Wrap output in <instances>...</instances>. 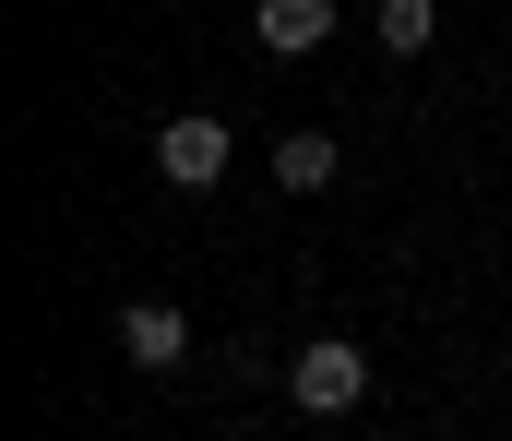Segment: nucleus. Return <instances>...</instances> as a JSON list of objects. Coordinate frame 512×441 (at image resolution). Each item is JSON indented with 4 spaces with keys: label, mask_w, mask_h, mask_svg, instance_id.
<instances>
[{
    "label": "nucleus",
    "mask_w": 512,
    "mask_h": 441,
    "mask_svg": "<svg viewBox=\"0 0 512 441\" xmlns=\"http://www.w3.org/2000/svg\"><path fill=\"white\" fill-rule=\"evenodd\" d=\"M370 36H382L393 60H417V48L441 36V12H429V0H382V12H370Z\"/></svg>",
    "instance_id": "39448f33"
},
{
    "label": "nucleus",
    "mask_w": 512,
    "mask_h": 441,
    "mask_svg": "<svg viewBox=\"0 0 512 441\" xmlns=\"http://www.w3.org/2000/svg\"><path fill=\"white\" fill-rule=\"evenodd\" d=\"M227 120H167V132H155V167H167V179H179V191H215V179H227Z\"/></svg>",
    "instance_id": "f03ea898"
},
{
    "label": "nucleus",
    "mask_w": 512,
    "mask_h": 441,
    "mask_svg": "<svg viewBox=\"0 0 512 441\" xmlns=\"http://www.w3.org/2000/svg\"><path fill=\"white\" fill-rule=\"evenodd\" d=\"M120 358L131 370H179V358H191V322H179L167 298H131L120 310Z\"/></svg>",
    "instance_id": "7ed1b4c3"
},
{
    "label": "nucleus",
    "mask_w": 512,
    "mask_h": 441,
    "mask_svg": "<svg viewBox=\"0 0 512 441\" xmlns=\"http://www.w3.org/2000/svg\"><path fill=\"white\" fill-rule=\"evenodd\" d=\"M322 36H334V0H262V48L274 60H310Z\"/></svg>",
    "instance_id": "20e7f679"
},
{
    "label": "nucleus",
    "mask_w": 512,
    "mask_h": 441,
    "mask_svg": "<svg viewBox=\"0 0 512 441\" xmlns=\"http://www.w3.org/2000/svg\"><path fill=\"white\" fill-rule=\"evenodd\" d=\"M274 179H286V191H322V179H334V132H286V144H274Z\"/></svg>",
    "instance_id": "423d86ee"
},
{
    "label": "nucleus",
    "mask_w": 512,
    "mask_h": 441,
    "mask_svg": "<svg viewBox=\"0 0 512 441\" xmlns=\"http://www.w3.org/2000/svg\"><path fill=\"white\" fill-rule=\"evenodd\" d=\"M286 394H298V418H346V406L370 394V346H346V334H322V346H298V370H286Z\"/></svg>",
    "instance_id": "f257e3e1"
}]
</instances>
